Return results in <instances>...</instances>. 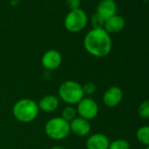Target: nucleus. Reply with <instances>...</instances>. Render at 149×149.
Here are the masks:
<instances>
[{"instance_id":"nucleus-1","label":"nucleus","mask_w":149,"mask_h":149,"mask_svg":"<svg viewBox=\"0 0 149 149\" xmlns=\"http://www.w3.org/2000/svg\"><path fill=\"white\" fill-rule=\"evenodd\" d=\"M84 46L91 55L103 58L111 53L112 40L111 35L104 28L91 29L84 37Z\"/></svg>"},{"instance_id":"nucleus-2","label":"nucleus","mask_w":149,"mask_h":149,"mask_svg":"<svg viewBox=\"0 0 149 149\" xmlns=\"http://www.w3.org/2000/svg\"><path fill=\"white\" fill-rule=\"evenodd\" d=\"M38 103L31 98H22L17 101L13 107L14 118L21 123L33 122L39 114Z\"/></svg>"},{"instance_id":"nucleus-3","label":"nucleus","mask_w":149,"mask_h":149,"mask_svg":"<svg viewBox=\"0 0 149 149\" xmlns=\"http://www.w3.org/2000/svg\"><path fill=\"white\" fill-rule=\"evenodd\" d=\"M58 95L61 101L69 105L77 104L85 96L83 85L72 80L65 81L60 85Z\"/></svg>"},{"instance_id":"nucleus-4","label":"nucleus","mask_w":149,"mask_h":149,"mask_svg":"<svg viewBox=\"0 0 149 149\" xmlns=\"http://www.w3.org/2000/svg\"><path fill=\"white\" fill-rule=\"evenodd\" d=\"M44 130L47 136L54 140L64 139L70 134L69 123L61 116L54 117L47 120Z\"/></svg>"},{"instance_id":"nucleus-5","label":"nucleus","mask_w":149,"mask_h":149,"mask_svg":"<svg viewBox=\"0 0 149 149\" xmlns=\"http://www.w3.org/2000/svg\"><path fill=\"white\" fill-rule=\"evenodd\" d=\"M87 14L81 8L70 11L64 19V26L66 30L73 33L84 30L87 26Z\"/></svg>"},{"instance_id":"nucleus-6","label":"nucleus","mask_w":149,"mask_h":149,"mask_svg":"<svg viewBox=\"0 0 149 149\" xmlns=\"http://www.w3.org/2000/svg\"><path fill=\"white\" fill-rule=\"evenodd\" d=\"M77 112L78 117L83 118L88 121L94 119L99 112V106L97 103L91 97H84L77 104Z\"/></svg>"},{"instance_id":"nucleus-7","label":"nucleus","mask_w":149,"mask_h":149,"mask_svg":"<svg viewBox=\"0 0 149 149\" xmlns=\"http://www.w3.org/2000/svg\"><path fill=\"white\" fill-rule=\"evenodd\" d=\"M40 61L45 69L53 71L61 66L62 62V56L59 51L55 49H49L43 54Z\"/></svg>"},{"instance_id":"nucleus-8","label":"nucleus","mask_w":149,"mask_h":149,"mask_svg":"<svg viewBox=\"0 0 149 149\" xmlns=\"http://www.w3.org/2000/svg\"><path fill=\"white\" fill-rule=\"evenodd\" d=\"M123 99V91L118 86L108 88L103 95V103L108 108L118 106Z\"/></svg>"},{"instance_id":"nucleus-9","label":"nucleus","mask_w":149,"mask_h":149,"mask_svg":"<svg viewBox=\"0 0 149 149\" xmlns=\"http://www.w3.org/2000/svg\"><path fill=\"white\" fill-rule=\"evenodd\" d=\"M69 127H70V132L78 137L88 136L91 130V125L90 121L80 117H77L74 120H72L69 123Z\"/></svg>"},{"instance_id":"nucleus-10","label":"nucleus","mask_w":149,"mask_h":149,"mask_svg":"<svg viewBox=\"0 0 149 149\" xmlns=\"http://www.w3.org/2000/svg\"><path fill=\"white\" fill-rule=\"evenodd\" d=\"M117 4L114 0H101L97 6L96 13L104 21L117 14Z\"/></svg>"},{"instance_id":"nucleus-11","label":"nucleus","mask_w":149,"mask_h":149,"mask_svg":"<svg viewBox=\"0 0 149 149\" xmlns=\"http://www.w3.org/2000/svg\"><path fill=\"white\" fill-rule=\"evenodd\" d=\"M110 140L104 133L97 132L91 134L86 140L87 149H108Z\"/></svg>"},{"instance_id":"nucleus-12","label":"nucleus","mask_w":149,"mask_h":149,"mask_svg":"<svg viewBox=\"0 0 149 149\" xmlns=\"http://www.w3.org/2000/svg\"><path fill=\"white\" fill-rule=\"evenodd\" d=\"M125 26V19L120 15H114L104 21V29L111 35L121 32Z\"/></svg>"},{"instance_id":"nucleus-13","label":"nucleus","mask_w":149,"mask_h":149,"mask_svg":"<svg viewBox=\"0 0 149 149\" xmlns=\"http://www.w3.org/2000/svg\"><path fill=\"white\" fill-rule=\"evenodd\" d=\"M40 111L44 112H53L59 107V98L54 95H46L38 103Z\"/></svg>"},{"instance_id":"nucleus-14","label":"nucleus","mask_w":149,"mask_h":149,"mask_svg":"<svg viewBox=\"0 0 149 149\" xmlns=\"http://www.w3.org/2000/svg\"><path fill=\"white\" fill-rule=\"evenodd\" d=\"M137 139L146 146H149V125L140 126L136 132Z\"/></svg>"},{"instance_id":"nucleus-15","label":"nucleus","mask_w":149,"mask_h":149,"mask_svg":"<svg viewBox=\"0 0 149 149\" xmlns=\"http://www.w3.org/2000/svg\"><path fill=\"white\" fill-rule=\"evenodd\" d=\"M77 109L73 107L72 105H68L66 106L65 108H63V110L61 111V117L65 119L66 121H68V123H70L72 120H74L77 116Z\"/></svg>"},{"instance_id":"nucleus-16","label":"nucleus","mask_w":149,"mask_h":149,"mask_svg":"<svg viewBox=\"0 0 149 149\" xmlns=\"http://www.w3.org/2000/svg\"><path fill=\"white\" fill-rule=\"evenodd\" d=\"M130 143L126 139H118L110 142L108 149H130Z\"/></svg>"},{"instance_id":"nucleus-17","label":"nucleus","mask_w":149,"mask_h":149,"mask_svg":"<svg viewBox=\"0 0 149 149\" xmlns=\"http://www.w3.org/2000/svg\"><path fill=\"white\" fill-rule=\"evenodd\" d=\"M138 114L140 118L148 119L149 118V99L143 101L138 107Z\"/></svg>"},{"instance_id":"nucleus-18","label":"nucleus","mask_w":149,"mask_h":149,"mask_svg":"<svg viewBox=\"0 0 149 149\" xmlns=\"http://www.w3.org/2000/svg\"><path fill=\"white\" fill-rule=\"evenodd\" d=\"M91 24L92 26V29H99V28H104V20L97 13L93 14L92 17L91 18Z\"/></svg>"},{"instance_id":"nucleus-19","label":"nucleus","mask_w":149,"mask_h":149,"mask_svg":"<svg viewBox=\"0 0 149 149\" xmlns=\"http://www.w3.org/2000/svg\"><path fill=\"white\" fill-rule=\"evenodd\" d=\"M83 90H84V95H92L96 92L97 91V86L94 83L92 82H89V83H86L85 84L83 85Z\"/></svg>"},{"instance_id":"nucleus-20","label":"nucleus","mask_w":149,"mask_h":149,"mask_svg":"<svg viewBox=\"0 0 149 149\" xmlns=\"http://www.w3.org/2000/svg\"><path fill=\"white\" fill-rule=\"evenodd\" d=\"M80 0H66V5L70 11L80 8Z\"/></svg>"},{"instance_id":"nucleus-21","label":"nucleus","mask_w":149,"mask_h":149,"mask_svg":"<svg viewBox=\"0 0 149 149\" xmlns=\"http://www.w3.org/2000/svg\"><path fill=\"white\" fill-rule=\"evenodd\" d=\"M49 149H67V148H65L64 146H54Z\"/></svg>"},{"instance_id":"nucleus-22","label":"nucleus","mask_w":149,"mask_h":149,"mask_svg":"<svg viewBox=\"0 0 149 149\" xmlns=\"http://www.w3.org/2000/svg\"><path fill=\"white\" fill-rule=\"evenodd\" d=\"M146 149H149V146H146Z\"/></svg>"}]
</instances>
